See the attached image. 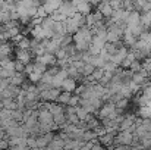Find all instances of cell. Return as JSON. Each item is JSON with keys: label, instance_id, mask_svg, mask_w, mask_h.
<instances>
[{"label": "cell", "instance_id": "1", "mask_svg": "<svg viewBox=\"0 0 151 150\" xmlns=\"http://www.w3.org/2000/svg\"><path fill=\"white\" fill-rule=\"evenodd\" d=\"M93 31L90 30V27H82L79 28L75 34H73V44L78 51H88L90 46H91V41H93Z\"/></svg>", "mask_w": 151, "mask_h": 150}, {"label": "cell", "instance_id": "2", "mask_svg": "<svg viewBox=\"0 0 151 150\" xmlns=\"http://www.w3.org/2000/svg\"><path fill=\"white\" fill-rule=\"evenodd\" d=\"M135 140V136L132 131H119L116 136V143L119 146H131Z\"/></svg>", "mask_w": 151, "mask_h": 150}, {"label": "cell", "instance_id": "3", "mask_svg": "<svg viewBox=\"0 0 151 150\" xmlns=\"http://www.w3.org/2000/svg\"><path fill=\"white\" fill-rule=\"evenodd\" d=\"M128 53H129V51H128V47H126V46H122V47H119V49L116 50V53H114V54H111L110 60H111L114 65L120 66V65L123 63V60L126 59Z\"/></svg>", "mask_w": 151, "mask_h": 150}, {"label": "cell", "instance_id": "4", "mask_svg": "<svg viewBox=\"0 0 151 150\" xmlns=\"http://www.w3.org/2000/svg\"><path fill=\"white\" fill-rule=\"evenodd\" d=\"M60 93H62L60 88H47V90L40 93V100H43V101H56Z\"/></svg>", "mask_w": 151, "mask_h": 150}, {"label": "cell", "instance_id": "5", "mask_svg": "<svg viewBox=\"0 0 151 150\" xmlns=\"http://www.w3.org/2000/svg\"><path fill=\"white\" fill-rule=\"evenodd\" d=\"M59 12H62L63 15H66L68 18H70V16H73L78 10H76V6H75L70 0H65V1H62V4H60V7H59Z\"/></svg>", "mask_w": 151, "mask_h": 150}, {"label": "cell", "instance_id": "6", "mask_svg": "<svg viewBox=\"0 0 151 150\" xmlns=\"http://www.w3.org/2000/svg\"><path fill=\"white\" fill-rule=\"evenodd\" d=\"M38 122H40V124L56 125V124H54V118H53L51 112L50 110H47V109H40V110H38Z\"/></svg>", "mask_w": 151, "mask_h": 150}, {"label": "cell", "instance_id": "7", "mask_svg": "<svg viewBox=\"0 0 151 150\" xmlns=\"http://www.w3.org/2000/svg\"><path fill=\"white\" fill-rule=\"evenodd\" d=\"M35 60L44 63L46 66H49V65H50V66L57 65V57H56V54H53V53H44V54H41V56H37Z\"/></svg>", "mask_w": 151, "mask_h": 150}, {"label": "cell", "instance_id": "8", "mask_svg": "<svg viewBox=\"0 0 151 150\" xmlns=\"http://www.w3.org/2000/svg\"><path fill=\"white\" fill-rule=\"evenodd\" d=\"M62 1H63V0H47V1H44V3H43V6H44L46 12L49 13V16L53 15L54 12H57V10H59V7H60Z\"/></svg>", "mask_w": 151, "mask_h": 150}, {"label": "cell", "instance_id": "9", "mask_svg": "<svg viewBox=\"0 0 151 150\" xmlns=\"http://www.w3.org/2000/svg\"><path fill=\"white\" fill-rule=\"evenodd\" d=\"M54 138V134L53 133H46L43 136H38L37 137V149L40 147H47L51 143V140Z\"/></svg>", "mask_w": 151, "mask_h": 150}, {"label": "cell", "instance_id": "10", "mask_svg": "<svg viewBox=\"0 0 151 150\" xmlns=\"http://www.w3.org/2000/svg\"><path fill=\"white\" fill-rule=\"evenodd\" d=\"M123 43H125V46L126 47H134L135 44H137V41H138V38L128 30V28H125V31H123Z\"/></svg>", "mask_w": 151, "mask_h": 150}, {"label": "cell", "instance_id": "11", "mask_svg": "<svg viewBox=\"0 0 151 150\" xmlns=\"http://www.w3.org/2000/svg\"><path fill=\"white\" fill-rule=\"evenodd\" d=\"M16 60H19V62H22V63H25V65L31 63V60H32V53H31V50H18V51H16Z\"/></svg>", "mask_w": 151, "mask_h": 150}, {"label": "cell", "instance_id": "12", "mask_svg": "<svg viewBox=\"0 0 151 150\" xmlns=\"http://www.w3.org/2000/svg\"><path fill=\"white\" fill-rule=\"evenodd\" d=\"M99 12H100L104 18L110 19V18H111V15H113V12H114V9L111 7V4H110V3H107V1H101L100 4H99Z\"/></svg>", "mask_w": 151, "mask_h": 150}, {"label": "cell", "instance_id": "13", "mask_svg": "<svg viewBox=\"0 0 151 150\" xmlns=\"http://www.w3.org/2000/svg\"><path fill=\"white\" fill-rule=\"evenodd\" d=\"M139 24H141V13L138 10L129 12V16L126 19V27H134V25H139Z\"/></svg>", "mask_w": 151, "mask_h": 150}, {"label": "cell", "instance_id": "14", "mask_svg": "<svg viewBox=\"0 0 151 150\" xmlns=\"http://www.w3.org/2000/svg\"><path fill=\"white\" fill-rule=\"evenodd\" d=\"M76 80H73V78H70V77H68L63 83H62V91H68V93H75V90H76Z\"/></svg>", "mask_w": 151, "mask_h": 150}, {"label": "cell", "instance_id": "15", "mask_svg": "<svg viewBox=\"0 0 151 150\" xmlns=\"http://www.w3.org/2000/svg\"><path fill=\"white\" fill-rule=\"evenodd\" d=\"M99 141L103 146H113L116 143V136L111 134V133H106V134H103V136L99 137Z\"/></svg>", "mask_w": 151, "mask_h": 150}, {"label": "cell", "instance_id": "16", "mask_svg": "<svg viewBox=\"0 0 151 150\" xmlns=\"http://www.w3.org/2000/svg\"><path fill=\"white\" fill-rule=\"evenodd\" d=\"M47 150H65V141L60 138V136H54L51 143L47 146Z\"/></svg>", "mask_w": 151, "mask_h": 150}, {"label": "cell", "instance_id": "17", "mask_svg": "<svg viewBox=\"0 0 151 150\" xmlns=\"http://www.w3.org/2000/svg\"><path fill=\"white\" fill-rule=\"evenodd\" d=\"M91 6H93V4H91L90 1H81L79 4H76V10H78V13L87 16V15L91 13Z\"/></svg>", "mask_w": 151, "mask_h": 150}, {"label": "cell", "instance_id": "18", "mask_svg": "<svg viewBox=\"0 0 151 150\" xmlns=\"http://www.w3.org/2000/svg\"><path fill=\"white\" fill-rule=\"evenodd\" d=\"M53 33H54V36H65V34H68V33H66L65 22H56V21H54V25H53Z\"/></svg>", "mask_w": 151, "mask_h": 150}, {"label": "cell", "instance_id": "19", "mask_svg": "<svg viewBox=\"0 0 151 150\" xmlns=\"http://www.w3.org/2000/svg\"><path fill=\"white\" fill-rule=\"evenodd\" d=\"M10 84L18 86V87L24 86V84H25V77H24V74H21V72H15V75L10 78Z\"/></svg>", "mask_w": 151, "mask_h": 150}, {"label": "cell", "instance_id": "20", "mask_svg": "<svg viewBox=\"0 0 151 150\" xmlns=\"http://www.w3.org/2000/svg\"><path fill=\"white\" fill-rule=\"evenodd\" d=\"M75 113H76V116H78V119H79V121H87V118L91 115V113L84 107V106H76Z\"/></svg>", "mask_w": 151, "mask_h": 150}, {"label": "cell", "instance_id": "21", "mask_svg": "<svg viewBox=\"0 0 151 150\" xmlns=\"http://www.w3.org/2000/svg\"><path fill=\"white\" fill-rule=\"evenodd\" d=\"M72 97V93H68V91H62L60 94H59V97H57V103H60L62 106H68L69 104V100Z\"/></svg>", "mask_w": 151, "mask_h": 150}, {"label": "cell", "instance_id": "22", "mask_svg": "<svg viewBox=\"0 0 151 150\" xmlns=\"http://www.w3.org/2000/svg\"><path fill=\"white\" fill-rule=\"evenodd\" d=\"M16 47H18V50H29L31 40H28L27 37H22L19 41H16Z\"/></svg>", "mask_w": 151, "mask_h": 150}, {"label": "cell", "instance_id": "23", "mask_svg": "<svg viewBox=\"0 0 151 150\" xmlns=\"http://www.w3.org/2000/svg\"><path fill=\"white\" fill-rule=\"evenodd\" d=\"M141 24H142L147 30H148V28H151V10L141 13Z\"/></svg>", "mask_w": 151, "mask_h": 150}, {"label": "cell", "instance_id": "24", "mask_svg": "<svg viewBox=\"0 0 151 150\" xmlns=\"http://www.w3.org/2000/svg\"><path fill=\"white\" fill-rule=\"evenodd\" d=\"M96 71V66H93L91 63H85L84 65V68L81 69V75H84L85 78H88V77H91L93 75V72Z\"/></svg>", "mask_w": 151, "mask_h": 150}, {"label": "cell", "instance_id": "25", "mask_svg": "<svg viewBox=\"0 0 151 150\" xmlns=\"http://www.w3.org/2000/svg\"><path fill=\"white\" fill-rule=\"evenodd\" d=\"M41 78H43V72H38V71H34L28 75V80L31 84H38L41 81Z\"/></svg>", "mask_w": 151, "mask_h": 150}, {"label": "cell", "instance_id": "26", "mask_svg": "<svg viewBox=\"0 0 151 150\" xmlns=\"http://www.w3.org/2000/svg\"><path fill=\"white\" fill-rule=\"evenodd\" d=\"M12 119H15L16 122H24V110L22 109L12 110Z\"/></svg>", "mask_w": 151, "mask_h": 150}, {"label": "cell", "instance_id": "27", "mask_svg": "<svg viewBox=\"0 0 151 150\" xmlns=\"http://www.w3.org/2000/svg\"><path fill=\"white\" fill-rule=\"evenodd\" d=\"M104 72H110V74H114L116 71H117V65H114L111 60H109V62H106V65H104Z\"/></svg>", "mask_w": 151, "mask_h": 150}, {"label": "cell", "instance_id": "28", "mask_svg": "<svg viewBox=\"0 0 151 150\" xmlns=\"http://www.w3.org/2000/svg\"><path fill=\"white\" fill-rule=\"evenodd\" d=\"M47 16H49V13L46 12L44 6H43V4H40V6H38V9H37V13H35V16H34V18H38V19H44V18H47Z\"/></svg>", "mask_w": 151, "mask_h": 150}, {"label": "cell", "instance_id": "29", "mask_svg": "<svg viewBox=\"0 0 151 150\" xmlns=\"http://www.w3.org/2000/svg\"><path fill=\"white\" fill-rule=\"evenodd\" d=\"M13 75H15V71H10V69H6V68H1V69H0V78L10 80Z\"/></svg>", "mask_w": 151, "mask_h": 150}, {"label": "cell", "instance_id": "30", "mask_svg": "<svg viewBox=\"0 0 151 150\" xmlns=\"http://www.w3.org/2000/svg\"><path fill=\"white\" fill-rule=\"evenodd\" d=\"M50 16L53 18V21H56V22H65V21L68 19V16H66V15H63L62 12H59V10H57V12H54V13L50 15Z\"/></svg>", "mask_w": 151, "mask_h": 150}, {"label": "cell", "instance_id": "31", "mask_svg": "<svg viewBox=\"0 0 151 150\" xmlns=\"http://www.w3.org/2000/svg\"><path fill=\"white\" fill-rule=\"evenodd\" d=\"M141 66H142V69L147 72V74H151V57H145L142 62H141Z\"/></svg>", "mask_w": 151, "mask_h": 150}, {"label": "cell", "instance_id": "32", "mask_svg": "<svg viewBox=\"0 0 151 150\" xmlns=\"http://www.w3.org/2000/svg\"><path fill=\"white\" fill-rule=\"evenodd\" d=\"M27 143H28V147L29 149H34V150H37V137L35 136H29L28 138H27Z\"/></svg>", "mask_w": 151, "mask_h": 150}, {"label": "cell", "instance_id": "33", "mask_svg": "<svg viewBox=\"0 0 151 150\" xmlns=\"http://www.w3.org/2000/svg\"><path fill=\"white\" fill-rule=\"evenodd\" d=\"M132 72H139L141 69H142V66H141V60H134L132 63H131V68H129Z\"/></svg>", "mask_w": 151, "mask_h": 150}, {"label": "cell", "instance_id": "34", "mask_svg": "<svg viewBox=\"0 0 151 150\" xmlns=\"http://www.w3.org/2000/svg\"><path fill=\"white\" fill-rule=\"evenodd\" d=\"M34 68H35V71H38V72H43V74L47 71V66H46L44 63H41V62H37V60L34 62Z\"/></svg>", "mask_w": 151, "mask_h": 150}, {"label": "cell", "instance_id": "35", "mask_svg": "<svg viewBox=\"0 0 151 150\" xmlns=\"http://www.w3.org/2000/svg\"><path fill=\"white\" fill-rule=\"evenodd\" d=\"M15 72H21V74H24V72H25V63L16 60V62H15Z\"/></svg>", "mask_w": 151, "mask_h": 150}, {"label": "cell", "instance_id": "36", "mask_svg": "<svg viewBox=\"0 0 151 150\" xmlns=\"http://www.w3.org/2000/svg\"><path fill=\"white\" fill-rule=\"evenodd\" d=\"M0 118H1V119H12V110L3 109V110L0 112Z\"/></svg>", "mask_w": 151, "mask_h": 150}, {"label": "cell", "instance_id": "37", "mask_svg": "<svg viewBox=\"0 0 151 150\" xmlns=\"http://www.w3.org/2000/svg\"><path fill=\"white\" fill-rule=\"evenodd\" d=\"M68 106H73V107H76V106H79V96H72L70 100H69V104Z\"/></svg>", "mask_w": 151, "mask_h": 150}, {"label": "cell", "instance_id": "38", "mask_svg": "<svg viewBox=\"0 0 151 150\" xmlns=\"http://www.w3.org/2000/svg\"><path fill=\"white\" fill-rule=\"evenodd\" d=\"M35 71V68H34V62H31V63H28V65H25V74L27 75H29L31 72H34Z\"/></svg>", "mask_w": 151, "mask_h": 150}, {"label": "cell", "instance_id": "39", "mask_svg": "<svg viewBox=\"0 0 151 150\" xmlns=\"http://www.w3.org/2000/svg\"><path fill=\"white\" fill-rule=\"evenodd\" d=\"M6 149H9V138L0 140V150H6Z\"/></svg>", "mask_w": 151, "mask_h": 150}, {"label": "cell", "instance_id": "40", "mask_svg": "<svg viewBox=\"0 0 151 150\" xmlns=\"http://www.w3.org/2000/svg\"><path fill=\"white\" fill-rule=\"evenodd\" d=\"M91 150H106V149L103 147V144H99V143H94V144H93V147H91Z\"/></svg>", "mask_w": 151, "mask_h": 150}, {"label": "cell", "instance_id": "41", "mask_svg": "<svg viewBox=\"0 0 151 150\" xmlns=\"http://www.w3.org/2000/svg\"><path fill=\"white\" fill-rule=\"evenodd\" d=\"M27 147H22V146H18V144H15V146H10L9 150H25Z\"/></svg>", "mask_w": 151, "mask_h": 150}, {"label": "cell", "instance_id": "42", "mask_svg": "<svg viewBox=\"0 0 151 150\" xmlns=\"http://www.w3.org/2000/svg\"><path fill=\"white\" fill-rule=\"evenodd\" d=\"M101 1H103V0H90V3H91V4H96V6L100 4Z\"/></svg>", "mask_w": 151, "mask_h": 150}, {"label": "cell", "instance_id": "43", "mask_svg": "<svg viewBox=\"0 0 151 150\" xmlns=\"http://www.w3.org/2000/svg\"><path fill=\"white\" fill-rule=\"evenodd\" d=\"M6 1H7V3H16L18 0H6Z\"/></svg>", "mask_w": 151, "mask_h": 150}, {"label": "cell", "instance_id": "44", "mask_svg": "<svg viewBox=\"0 0 151 150\" xmlns=\"http://www.w3.org/2000/svg\"><path fill=\"white\" fill-rule=\"evenodd\" d=\"M3 122H4V119H1V118H0V127H3Z\"/></svg>", "mask_w": 151, "mask_h": 150}, {"label": "cell", "instance_id": "45", "mask_svg": "<svg viewBox=\"0 0 151 150\" xmlns=\"http://www.w3.org/2000/svg\"><path fill=\"white\" fill-rule=\"evenodd\" d=\"M79 1H90V0H79Z\"/></svg>", "mask_w": 151, "mask_h": 150}, {"label": "cell", "instance_id": "46", "mask_svg": "<svg viewBox=\"0 0 151 150\" xmlns=\"http://www.w3.org/2000/svg\"><path fill=\"white\" fill-rule=\"evenodd\" d=\"M25 150H34V149H29V147H27V149H25Z\"/></svg>", "mask_w": 151, "mask_h": 150}, {"label": "cell", "instance_id": "47", "mask_svg": "<svg viewBox=\"0 0 151 150\" xmlns=\"http://www.w3.org/2000/svg\"><path fill=\"white\" fill-rule=\"evenodd\" d=\"M70 1H72V0H70Z\"/></svg>", "mask_w": 151, "mask_h": 150}, {"label": "cell", "instance_id": "48", "mask_svg": "<svg viewBox=\"0 0 151 150\" xmlns=\"http://www.w3.org/2000/svg\"><path fill=\"white\" fill-rule=\"evenodd\" d=\"M63 1H65V0H63Z\"/></svg>", "mask_w": 151, "mask_h": 150}]
</instances>
